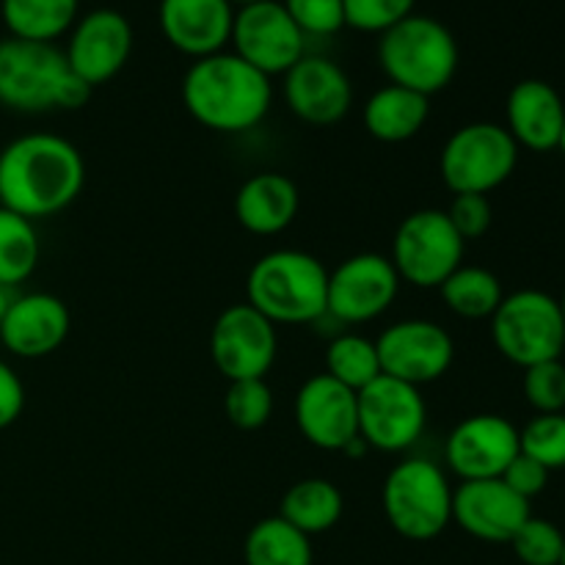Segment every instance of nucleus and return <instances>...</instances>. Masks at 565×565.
Here are the masks:
<instances>
[{"instance_id": "obj_17", "label": "nucleus", "mask_w": 565, "mask_h": 565, "mask_svg": "<svg viewBox=\"0 0 565 565\" xmlns=\"http://www.w3.org/2000/svg\"><path fill=\"white\" fill-rule=\"evenodd\" d=\"M292 417L309 445L318 450L342 452L359 436L356 392L326 373L312 375L296 392Z\"/></svg>"}, {"instance_id": "obj_20", "label": "nucleus", "mask_w": 565, "mask_h": 565, "mask_svg": "<svg viewBox=\"0 0 565 565\" xmlns=\"http://www.w3.org/2000/svg\"><path fill=\"white\" fill-rule=\"evenodd\" d=\"M160 31L166 42L193 61L224 53L235 25L232 0H160Z\"/></svg>"}, {"instance_id": "obj_4", "label": "nucleus", "mask_w": 565, "mask_h": 565, "mask_svg": "<svg viewBox=\"0 0 565 565\" xmlns=\"http://www.w3.org/2000/svg\"><path fill=\"white\" fill-rule=\"evenodd\" d=\"M246 303L274 326H303L326 318L329 270L318 257L298 248H276L252 265Z\"/></svg>"}, {"instance_id": "obj_22", "label": "nucleus", "mask_w": 565, "mask_h": 565, "mask_svg": "<svg viewBox=\"0 0 565 565\" xmlns=\"http://www.w3.org/2000/svg\"><path fill=\"white\" fill-rule=\"evenodd\" d=\"M508 125L513 141L533 152H552L561 147L565 127V103L555 86L539 77L519 81L508 94Z\"/></svg>"}, {"instance_id": "obj_3", "label": "nucleus", "mask_w": 565, "mask_h": 565, "mask_svg": "<svg viewBox=\"0 0 565 565\" xmlns=\"http://www.w3.org/2000/svg\"><path fill=\"white\" fill-rule=\"evenodd\" d=\"M92 97V86L66 64L64 50L47 42H0V103L20 114L75 110Z\"/></svg>"}, {"instance_id": "obj_1", "label": "nucleus", "mask_w": 565, "mask_h": 565, "mask_svg": "<svg viewBox=\"0 0 565 565\" xmlns=\"http://www.w3.org/2000/svg\"><path fill=\"white\" fill-rule=\"evenodd\" d=\"M86 185L81 149L53 132H28L0 149V207L28 221L70 207Z\"/></svg>"}, {"instance_id": "obj_29", "label": "nucleus", "mask_w": 565, "mask_h": 565, "mask_svg": "<svg viewBox=\"0 0 565 565\" xmlns=\"http://www.w3.org/2000/svg\"><path fill=\"white\" fill-rule=\"evenodd\" d=\"M39 235L33 221L0 207V285L11 287L28 281L39 265Z\"/></svg>"}, {"instance_id": "obj_6", "label": "nucleus", "mask_w": 565, "mask_h": 565, "mask_svg": "<svg viewBox=\"0 0 565 565\" xmlns=\"http://www.w3.org/2000/svg\"><path fill=\"white\" fill-rule=\"evenodd\" d=\"M381 508L397 535L434 541L452 522V486L430 458H406L386 475Z\"/></svg>"}, {"instance_id": "obj_32", "label": "nucleus", "mask_w": 565, "mask_h": 565, "mask_svg": "<svg viewBox=\"0 0 565 565\" xmlns=\"http://www.w3.org/2000/svg\"><path fill=\"white\" fill-rule=\"evenodd\" d=\"M524 456L539 461L550 472L565 469V414H539L519 430Z\"/></svg>"}, {"instance_id": "obj_31", "label": "nucleus", "mask_w": 565, "mask_h": 565, "mask_svg": "<svg viewBox=\"0 0 565 565\" xmlns=\"http://www.w3.org/2000/svg\"><path fill=\"white\" fill-rule=\"evenodd\" d=\"M224 412L235 428L259 430L274 417V392L265 379L232 381L224 397Z\"/></svg>"}, {"instance_id": "obj_42", "label": "nucleus", "mask_w": 565, "mask_h": 565, "mask_svg": "<svg viewBox=\"0 0 565 565\" xmlns=\"http://www.w3.org/2000/svg\"><path fill=\"white\" fill-rule=\"evenodd\" d=\"M232 3H237V6H248V3H259V0H232Z\"/></svg>"}, {"instance_id": "obj_33", "label": "nucleus", "mask_w": 565, "mask_h": 565, "mask_svg": "<svg viewBox=\"0 0 565 565\" xmlns=\"http://www.w3.org/2000/svg\"><path fill=\"white\" fill-rule=\"evenodd\" d=\"M565 544L561 527L546 519L530 516L511 539L513 555L524 565H557Z\"/></svg>"}, {"instance_id": "obj_19", "label": "nucleus", "mask_w": 565, "mask_h": 565, "mask_svg": "<svg viewBox=\"0 0 565 565\" xmlns=\"http://www.w3.org/2000/svg\"><path fill=\"white\" fill-rule=\"evenodd\" d=\"M285 103L307 125H337L353 105V83L337 61L303 55L285 72Z\"/></svg>"}, {"instance_id": "obj_8", "label": "nucleus", "mask_w": 565, "mask_h": 565, "mask_svg": "<svg viewBox=\"0 0 565 565\" xmlns=\"http://www.w3.org/2000/svg\"><path fill=\"white\" fill-rule=\"evenodd\" d=\"M491 340L508 362L522 370L561 359L565 348L561 303L541 290L505 296L491 315Z\"/></svg>"}, {"instance_id": "obj_18", "label": "nucleus", "mask_w": 565, "mask_h": 565, "mask_svg": "<svg viewBox=\"0 0 565 565\" xmlns=\"http://www.w3.org/2000/svg\"><path fill=\"white\" fill-rule=\"evenodd\" d=\"M530 516V500L508 489L500 478L463 480L452 489V522L486 544H511Z\"/></svg>"}, {"instance_id": "obj_38", "label": "nucleus", "mask_w": 565, "mask_h": 565, "mask_svg": "<svg viewBox=\"0 0 565 565\" xmlns=\"http://www.w3.org/2000/svg\"><path fill=\"white\" fill-rule=\"evenodd\" d=\"M500 480L508 489L516 491L519 497L533 500V497H539L541 491L546 489V483H550V469L541 467L539 461H533V458L524 456V452H519V456L508 463V469L502 472Z\"/></svg>"}, {"instance_id": "obj_12", "label": "nucleus", "mask_w": 565, "mask_h": 565, "mask_svg": "<svg viewBox=\"0 0 565 565\" xmlns=\"http://www.w3.org/2000/svg\"><path fill=\"white\" fill-rule=\"evenodd\" d=\"M232 47L263 75H285L307 55V36L298 31L281 0L237 6L232 25Z\"/></svg>"}, {"instance_id": "obj_36", "label": "nucleus", "mask_w": 565, "mask_h": 565, "mask_svg": "<svg viewBox=\"0 0 565 565\" xmlns=\"http://www.w3.org/2000/svg\"><path fill=\"white\" fill-rule=\"evenodd\" d=\"M303 36H334L345 28L342 0H281Z\"/></svg>"}, {"instance_id": "obj_39", "label": "nucleus", "mask_w": 565, "mask_h": 565, "mask_svg": "<svg viewBox=\"0 0 565 565\" xmlns=\"http://www.w3.org/2000/svg\"><path fill=\"white\" fill-rule=\"evenodd\" d=\"M22 408H25V386H22L20 375L11 370V364L0 359V430L14 425Z\"/></svg>"}, {"instance_id": "obj_13", "label": "nucleus", "mask_w": 565, "mask_h": 565, "mask_svg": "<svg viewBox=\"0 0 565 565\" xmlns=\"http://www.w3.org/2000/svg\"><path fill=\"white\" fill-rule=\"evenodd\" d=\"M401 276L384 254H353L329 274L326 315L340 323L359 326L381 318L401 292Z\"/></svg>"}, {"instance_id": "obj_24", "label": "nucleus", "mask_w": 565, "mask_h": 565, "mask_svg": "<svg viewBox=\"0 0 565 565\" xmlns=\"http://www.w3.org/2000/svg\"><path fill=\"white\" fill-rule=\"evenodd\" d=\"M430 114V97L390 83L364 103V130L384 143H403L417 136Z\"/></svg>"}, {"instance_id": "obj_30", "label": "nucleus", "mask_w": 565, "mask_h": 565, "mask_svg": "<svg viewBox=\"0 0 565 565\" xmlns=\"http://www.w3.org/2000/svg\"><path fill=\"white\" fill-rule=\"evenodd\" d=\"M326 375L359 392L373 384L381 373L379 348L362 334H340L326 348Z\"/></svg>"}, {"instance_id": "obj_14", "label": "nucleus", "mask_w": 565, "mask_h": 565, "mask_svg": "<svg viewBox=\"0 0 565 565\" xmlns=\"http://www.w3.org/2000/svg\"><path fill=\"white\" fill-rule=\"evenodd\" d=\"M381 373L412 386L439 381L456 362V342L434 320H401L375 340Z\"/></svg>"}, {"instance_id": "obj_16", "label": "nucleus", "mask_w": 565, "mask_h": 565, "mask_svg": "<svg viewBox=\"0 0 565 565\" xmlns=\"http://www.w3.org/2000/svg\"><path fill=\"white\" fill-rule=\"evenodd\" d=\"M522 452L519 428L500 414H472L450 430L445 461L463 480L502 478L508 463Z\"/></svg>"}, {"instance_id": "obj_35", "label": "nucleus", "mask_w": 565, "mask_h": 565, "mask_svg": "<svg viewBox=\"0 0 565 565\" xmlns=\"http://www.w3.org/2000/svg\"><path fill=\"white\" fill-rule=\"evenodd\" d=\"M345 25L362 33H384L414 14L417 0H342Z\"/></svg>"}, {"instance_id": "obj_10", "label": "nucleus", "mask_w": 565, "mask_h": 565, "mask_svg": "<svg viewBox=\"0 0 565 565\" xmlns=\"http://www.w3.org/2000/svg\"><path fill=\"white\" fill-rule=\"evenodd\" d=\"M359 436L381 452H406L423 439L428 406L419 386L379 375L356 392Z\"/></svg>"}, {"instance_id": "obj_11", "label": "nucleus", "mask_w": 565, "mask_h": 565, "mask_svg": "<svg viewBox=\"0 0 565 565\" xmlns=\"http://www.w3.org/2000/svg\"><path fill=\"white\" fill-rule=\"evenodd\" d=\"M279 353V334L252 303H232L210 331V356L226 381L265 379Z\"/></svg>"}, {"instance_id": "obj_44", "label": "nucleus", "mask_w": 565, "mask_h": 565, "mask_svg": "<svg viewBox=\"0 0 565 565\" xmlns=\"http://www.w3.org/2000/svg\"><path fill=\"white\" fill-rule=\"evenodd\" d=\"M557 149H561V152L565 154V127H563V138H561V147H557Z\"/></svg>"}, {"instance_id": "obj_9", "label": "nucleus", "mask_w": 565, "mask_h": 565, "mask_svg": "<svg viewBox=\"0 0 565 565\" xmlns=\"http://www.w3.org/2000/svg\"><path fill=\"white\" fill-rule=\"evenodd\" d=\"M463 237L445 210H417L401 221L392 241V265L406 285L434 290L463 265Z\"/></svg>"}, {"instance_id": "obj_15", "label": "nucleus", "mask_w": 565, "mask_h": 565, "mask_svg": "<svg viewBox=\"0 0 565 565\" xmlns=\"http://www.w3.org/2000/svg\"><path fill=\"white\" fill-rule=\"evenodd\" d=\"M132 53V25L121 11L94 9L72 25L64 55L86 86L114 81Z\"/></svg>"}, {"instance_id": "obj_34", "label": "nucleus", "mask_w": 565, "mask_h": 565, "mask_svg": "<svg viewBox=\"0 0 565 565\" xmlns=\"http://www.w3.org/2000/svg\"><path fill=\"white\" fill-rule=\"evenodd\" d=\"M524 397L539 414H561L565 408V364L561 359L524 370Z\"/></svg>"}, {"instance_id": "obj_27", "label": "nucleus", "mask_w": 565, "mask_h": 565, "mask_svg": "<svg viewBox=\"0 0 565 565\" xmlns=\"http://www.w3.org/2000/svg\"><path fill=\"white\" fill-rule=\"evenodd\" d=\"M246 565H312L309 535L281 516H268L246 535Z\"/></svg>"}, {"instance_id": "obj_23", "label": "nucleus", "mask_w": 565, "mask_h": 565, "mask_svg": "<svg viewBox=\"0 0 565 565\" xmlns=\"http://www.w3.org/2000/svg\"><path fill=\"white\" fill-rule=\"evenodd\" d=\"M298 207L301 196L296 182L279 171H259L237 188L235 218L252 235H281L296 221Z\"/></svg>"}, {"instance_id": "obj_21", "label": "nucleus", "mask_w": 565, "mask_h": 565, "mask_svg": "<svg viewBox=\"0 0 565 565\" xmlns=\"http://www.w3.org/2000/svg\"><path fill=\"white\" fill-rule=\"evenodd\" d=\"M72 329L66 303L50 292L17 296L0 323V342L20 359H42L58 351Z\"/></svg>"}, {"instance_id": "obj_2", "label": "nucleus", "mask_w": 565, "mask_h": 565, "mask_svg": "<svg viewBox=\"0 0 565 565\" xmlns=\"http://www.w3.org/2000/svg\"><path fill=\"white\" fill-rule=\"evenodd\" d=\"M270 103V77L235 53L193 61L182 77V105L193 121L226 136L254 130L268 116Z\"/></svg>"}, {"instance_id": "obj_26", "label": "nucleus", "mask_w": 565, "mask_h": 565, "mask_svg": "<svg viewBox=\"0 0 565 565\" xmlns=\"http://www.w3.org/2000/svg\"><path fill=\"white\" fill-rule=\"evenodd\" d=\"M77 3L81 0H3L0 14L14 39L55 44L77 22Z\"/></svg>"}, {"instance_id": "obj_41", "label": "nucleus", "mask_w": 565, "mask_h": 565, "mask_svg": "<svg viewBox=\"0 0 565 565\" xmlns=\"http://www.w3.org/2000/svg\"><path fill=\"white\" fill-rule=\"evenodd\" d=\"M14 290H11V287H3L0 285V323H3V318L6 315H9V309H11V303H14Z\"/></svg>"}, {"instance_id": "obj_5", "label": "nucleus", "mask_w": 565, "mask_h": 565, "mask_svg": "<svg viewBox=\"0 0 565 565\" xmlns=\"http://www.w3.org/2000/svg\"><path fill=\"white\" fill-rule=\"evenodd\" d=\"M458 42L445 22L412 14L381 33L379 64L390 83L434 97L458 72Z\"/></svg>"}, {"instance_id": "obj_25", "label": "nucleus", "mask_w": 565, "mask_h": 565, "mask_svg": "<svg viewBox=\"0 0 565 565\" xmlns=\"http://www.w3.org/2000/svg\"><path fill=\"white\" fill-rule=\"evenodd\" d=\"M342 511H345L342 491L326 478L298 480L285 491L279 505V516L309 539L329 533L342 519Z\"/></svg>"}, {"instance_id": "obj_43", "label": "nucleus", "mask_w": 565, "mask_h": 565, "mask_svg": "<svg viewBox=\"0 0 565 565\" xmlns=\"http://www.w3.org/2000/svg\"><path fill=\"white\" fill-rule=\"evenodd\" d=\"M557 303H561V315H563V323H565V292H563V298Z\"/></svg>"}, {"instance_id": "obj_37", "label": "nucleus", "mask_w": 565, "mask_h": 565, "mask_svg": "<svg viewBox=\"0 0 565 565\" xmlns=\"http://www.w3.org/2000/svg\"><path fill=\"white\" fill-rule=\"evenodd\" d=\"M445 213L450 224L456 226L458 235L463 237V243L480 241L489 232L491 221H494L489 196H480V193H456V199H452Z\"/></svg>"}, {"instance_id": "obj_7", "label": "nucleus", "mask_w": 565, "mask_h": 565, "mask_svg": "<svg viewBox=\"0 0 565 565\" xmlns=\"http://www.w3.org/2000/svg\"><path fill=\"white\" fill-rule=\"evenodd\" d=\"M519 163V143L497 121H472L447 138L439 171L452 193L489 196L511 180Z\"/></svg>"}, {"instance_id": "obj_28", "label": "nucleus", "mask_w": 565, "mask_h": 565, "mask_svg": "<svg viewBox=\"0 0 565 565\" xmlns=\"http://www.w3.org/2000/svg\"><path fill=\"white\" fill-rule=\"evenodd\" d=\"M439 292L447 309L467 320L491 318L505 298L500 279L489 268H478V265H461L456 274L447 276Z\"/></svg>"}, {"instance_id": "obj_45", "label": "nucleus", "mask_w": 565, "mask_h": 565, "mask_svg": "<svg viewBox=\"0 0 565 565\" xmlns=\"http://www.w3.org/2000/svg\"><path fill=\"white\" fill-rule=\"evenodd\" d=\"M557 565H565V544H563V552H561V561H557Z\"/></svg>"}, {"instance_id": "obj_40", "label": "nucleus", "mask_w": 565, "mask_h": 565, "mask_svg": "<svg viewBox=\"0 0 565 565\" xmlns=\"http://www.w3.org/2000/svg\"><path fill=\"white\" fill-rule=\"evenodd\" d=\"M367 450H370L367 441H364L362 436H356V439H353L351 445H348L345 450H342V456H348V458H351V461H359V458H364V452H367Z\"/></svg>"}]
</instances>
